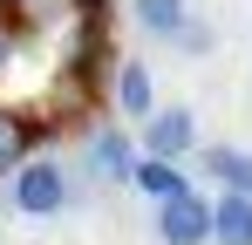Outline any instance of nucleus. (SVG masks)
<instances>
[{"label": "nucleus", "mask_w": 252, "mask_h": 245, "mask_svg": "<svg viewBox=\"0 0 252 245\" xmlns=\"http://www.w3.org/2000/svg\"><path fill=\"white\" fill-rule=\"evenodd\" d=\"M116 109H123V116H157V89H150V68H143V61H123V68H116Z\"/></svg>", "instance_id": "39448f33"}, {"label": "nucleus", "mask_w": 252, "mask_h": 245, "mask_svg": "<svg viewBox=\"0 0 252 245\" xmlns=\"http://www.w3.org/2000/svg\"><path fill=\"white\" fill-rule=\"evenodd\" d=\"M28 143H34V122L0 102V170H21L28 163Z\"/></svg>", "instance_id": "1a4fd4ad"}, {"label": "nucleus", "mask_w": 252, "mask_h": 245, "mask_svg": "<svg viewBox=\"0 0 252 245\" xmlns=\"http://www.w3.org/2000/svg\"><path fill=\"white\" fill-rule=\"evenodd\" d=\"M157 239L164 245H211V204L198 198V191L157 204Z\"/></svg>", "instance_id": "7ed1b4c3"}, {"label": "nucleus", "mask_w": 252, "mask_h": 245, "mask_svg": "<svg viewBox=\"0 0 252 245\" xmlns=\"http://www.w3.org/2000/svg\"><path fill=\"white\" fill-rule=\"evenodd\" d=\"M205 170L232 191V198H252V150H232V143H205Z\"/></svg>", "instance_id": "20e7f679"}, {"label": "nucleus", "mask_w": 252, "mask_h": 245, "mask_svg": "<svg viewBox=\"0 0 252 245\" xmlns=\"http://www.w3.org/2000/svg\"><path fill=\"white\" fill-rule=\"evenodd\" d=\"M129 14H136V28L143 34H157V41H177L184 34V0H129Z\"/></svg>", "instance_id": "0eeeda50"}, {"label": "nucleus", "mask_w": 252, "mask_h": 245, "mask_svg": "<svg viewBox=\"0 0 252 245\" xmlns=\"http://www.w3.org/2000/svg\"><path fill=\"white\" fill-rule=\"evenodd\" d=\"M68 204V177H62V163H21L14 170V211H28V218H55Z\"/></svg>", "instance_id": "f257e3e1"}, {"label": "nucleus", "mask_w": 252, "mask_h": 245, "mask_svg": "<svg viewBox=\"0 0 252 245\" xmlns=\"http://www.w3.org/2000/svg\"><path fill=\"white\" fill-rule=\"evenodd\" d=\"M211 245H252V198H225L211 204Z\"/></svg>", "instance_id": "423d86ee"}, {"label": "nucleus", "mask_w": 252, "mask_h": 245, "mask_svg": "<svg viewBox=\"0 0 252 245\" xmlns=\"http://www.w3.org/2000/svg\"><path fill=\"white\" fill-rule=\"evenodd\" d=\"M0 55H7V41H0Z\"/></svg>", "instance_id": "ddd939ff"}, {"label": "nucleus", "mask_w": 252, "mask_h": 245, "mask_svg": "<svg viewBox=\"0 0 252 245\" xmlns=\"http://www.w3.org/2000/svg\"><path fill=\"white\" fill-rule=\"evenodd\" d=\"M95 170H102V177H129V170H136L123 129H102V136H95Z\"/></svg>", "instance_id": "9d476101"}, {"label": "nucleus", "mask_w": 252, "mask_h": 245, "mask_svg": "<svg viewBox=\"0 0 252 245\" xmlns=\"http://www.w3.org/2000/svg\"><path fill=\"white\" fill-rule=\"evenodd\" d=\"M129 184H136V191H150L157 204H170V198H184V191H191V184H184V170H177V163H157V157H136Z\"/></svg>", "instance_id": "6e6552de"}, {"label": "nucleus", "mask_w": 252, "mask_h": 245, "mask_svg": "<svg viewBox=\"0 0 252 245\" xmlns=\"http://www.w3.org/2000/svg\"><path fill=\"white\" fill-rule=\"evenodd\" d=\"M177 41H184L191 55H211V41H218V34H211L205 21H184V34H177Z\"/></svg>", "instance_id": "9b49d317"}, {"label": "nucleus", "mask_w": 252, "mask_h": 245, "mask_svg": "<svg viewBox=\"0 0 252 245\" xmlns=\"http://www.w3.org/2000/svg\"><path fill=\"white\" fill-rule=\"evenodd\" d=\"M184 150H198V116L177 102V109H157V116L143 122V157L157 163H177Z\"/></svg>", "instance_id": "f03ea898"}, {"label": "nucleus", "mask_w": 252, "mask_h": 245, "mask_svg": "<svg viewBox=\"0 0 252 245\" xmlns=\"http://www.w3.org/2000/svg\"><path fill=\"white\" fill-rule=\"evenodd\" d=\"M75 14H82L89 28H95V21H102V14H109V0H75Z\"/></svg>", "instance_id": "f8f14e48"}]
</instances>
